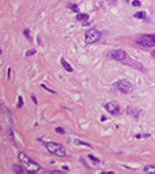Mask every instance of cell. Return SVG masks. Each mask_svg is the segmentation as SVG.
<instances>
[{
	"label": "cell",
	"mask_w": 155,
	"mask_h": 174,
	"mask_svg": "<svg viewBox=\"0 0 155 174\" xmlns=\"http://www.w3.org/2000/svg\"><path fill=\"white\" fill-rule=\"evenodd\" d=\"M19 160L21 162V165L23 166V168H25L28 173H36V172H39V171L41 169L40 165L36 164V162H34V161L32 160L28 155H26L23 152H20V153H19Z\"/></svg>",
	"instance_id": "1"
},
{
	"label": "cell",
	"mask_w": 155,
	"mask_h": 174,
	"mask_svg": "<svg viewBox=\"0 0 155 174\" xmlns=\"http://www.w3.org/2000/svg\"><path fill=\"white\" fill-rule=\"evenodd\" d=\"M46 147L51 154H55L58 157H65V151L63 150V146L58 143H53V141L46 143Z\"/></svg>",
	"instance_id": "2"
},
{
	"label": "cell",
	"mask_w": 155,
	"mask_h": 174,
	"mask_svg": "<svg viewBox=\"0 0 155 174\" xmlns=\"http://www.w3.org/2000/svg\"><path fill=\"white\" fill-rule=\"evenodd\" d=\"M114 87L117 90H119L121 94H129L133 91V85L131 82H128L127 80H121L118 81L114 83Z\"/></svg>",
	"instance_id": "3"
},
{
	"label": "cell",
	"mask_w": 155,
	"mask_h": 174,
	"mask_svg": "<svg viewBox=\"0 0 155 174\" xmlns=\"http://www.w3.org/2000/svg\"><path fill=\"white\" fill-rule=\"evenodd\" d=\"M100 39V33L97 29H87L85 32V42L86 43H93Z\"/></svg>",
	"instance_id": "4"
},
{
	"label": "cell",
	"mask_w": 155,
	"mask_h": 174,
	"mask_svg": "<svg viewBox=\"0 0 155 174\" xmlns=\"http://www.w3.org/2000/svg\"><path fill=\"white\" fill-rule=\"evenodd\" d=\"M137 43L140 44V46H143V47H149L150 48V47L155 46V38L152 36V35H143L137 41Z\"/></svg>",
	"instance_id": "5"
},
{
	"label": "cell",
	"mask_w": 155,
	"mask_h": 174,
	"mask_svg": "<svg viewBox=\"0 0 155 174\" xmlns=\"http://www.w3.org/2000/svg\"><path fill=\"white\" fill-rule=\"evenodd\" d=\"M109 56L113 60H117V61H124V60H126L127 54L121 49H114L109 53Z\"/></svg>",
	"instance_id": "6"
},
{
	"label": "cell",
	"mask_w": 155,
	"mask_h": 174,
	"mask_svg": "<svg viewBox=\"0 0 155 174\" xmlns=\"http://www.w3.org/2000/svg\"><path fill=\"white\" fill-rule=\"evenodd\" d=\"M105 109H106L107 112L112 113L114 116H118L119 112H120V106H119V104L115 103V102H109V103H106V104H105Z\"/></svg>",
	"instance_id": "7"
},
{
	"label": "cell",
	"mask_w": 155,
	"mask_h": 174,
	"mask_svg": "<svg viewBox=\"0 0 155 174\" xmlns=\"http://www.w3.org/2000/svg\"><path fill=\"white\" fill-rule=\"evenodd\" d=\"M61 63H62L63 68H64V69H65L67 71H69V72H72V71H73L72 67H71L70 64H69V63H68V62H67V61H65L64 58H62V60H61Z\"/></svg>",
	"instance_id": "8"
},
{
	"label": "cell",
	"mask_w": 155,
	"mask_h": 174,
	"mask_svg": "<svg viewBox=\"0 0 155 174\" xmlns=\"http://www.w3.org/2000/svg\"><path fill=\"white\" fill-rule=\"evenodd\" d=\"M143 172L145 173H149V174H155V166H150V165L145 166L143 167Z\"/></svg>",
	"instance_id": "9"
},
{
	"label": "cell",
	"mask_w": 155,
	"mask_h": 174,
	"mask_svg": "<svg viewBox=\"0 0 155 174\" xmlns=\"http://www.w3.org/2000/svg\"><path fill=\"white\" fill-rule=\"evenodd\" d=\"M134 18L142 19V20H147V14L145 13V12H137V13H134Z\"/></svg>",
	"instance_id": "10"
},
{
	"label": "cell",
	"mask_w": 155,
	"mask_h": 174,
	"mask_svg": "<svg viewBox=\"0 0 155 174\" xmlns=\"http://www.w3.org/2000/svg\"><path fill=\"white\" fill-rule=\"evenodd\" d=\"M87 19H89V15L87 14H77V16H76V20L77 21H85Z\"/></svg>",
	"instance_id": "11"
},
{
	"label": "cell",
	"mask_w": 155,
	"mask_h": 174,
	"mask_svg": "<svg viewBox=\"0 0 155 174\" xmlns=\"http://www.w3.org/2000/svg\"><path fill=\"white\" fill-rule=\"evenodd\" d=\"M68 7L71 8V10H72V12H75V13H78V12H79V8H78V6H77V5H71V4H69V5H68Z\"/></svg>",
	"instance_id": "12"
},
{
	"label": "cell",
	"mask_w": 155,
	"mask_h": 174,
	"mask_svg": "<svg viewBox=\"0 0 155 174\" xmlns=\"http://www.w3.org/2000/svg\"><path fill=\"white\" fill-rule=\"evenodd\" d=\"M22 105H23L22 97H21V96H19V98H18V107H22Z\"/></svg>",
	"instance_id": "13"
},
{
	"label": "cell",
	"mask_w": 155,
	"mask_h": 174,
	"mask_svg": "<svg viewBox=\"0 0 155 174\" xmlns=\"http://www.w3.org/2000/svg\"><path fill=\"white\" fill-rule=\"evenodd\" d=\"M89 158H90V159H91V160L93 161V162H95V164H99V162H100V160H99L98 158H96V157H93V155H91V154H90V155H89Z\"/></svg>",
	"instance_id": "14"
},
{
	"label": "cell",
	"mask_w": 155,
	"mask_h": 174,
	"mask_svg": "<svg viewBox=\"0 0 155 174\" xmlns=\"http://www.w3.org/2000/svg\"><path fill=\"white\" fill-rule=\"evenodd\" d=\"M35 53H36V50H35V49H32V50H28V52L26 53V56H27V57H29V56L34 55Z\"/></svg>",
	"instance_id": "15"
},
{
	"label": "cell",
	"mask_w": 155,
	"mask_h": 174,
	"mask_svg": "<svg viewBox=\"0 0 155 174\" xmlns=\"http://www.w3.org/2000/svg\"><path fill=\"white\" fill-rule=\"evenodd\" d=\"M14 171L16 172V173H23V171H22V168L21 167H18L16 165L14 166Z\"/></svg>",
	"instance_id": "16"
},
{
	"label": "cell",
	"mask_w": 155,
	"mask_h": 174,
	"mask_svg": "<svg viewBox=\"0 0 155 174\" xmlns=\"http://www.w3.org/2000/svg\"><path fill=\"white\" fill-rule=\"evenodd\" d=\"M132 5L134 6V7H138V6H140L141 2L139 1V0H134V1H132Z\"/></svg>",
	"instance_id": "17"
},
{
	"label": "cell",
	"mask_w": 155,
	"mask_h": 174,
	"mask_svg": "<svg viewBox=\"0 0 155 174\" xmlns=\"http://www.w3.org/2000/svg\"><path fill=\"white\" fill-rule=\"evenodd\" d=\"M23 35L28 39V40H30V35H29V32H28V29H25L23 30Z\"/></svg>",
	"instance_id": "18"
},
{
	"label": "cell",
	"mask_w": 155,
	"mask_h": 174,
	"mask_svg": "<svg viewBox=\"0 0 155 174\" xmlns=\"http://www.w3.org/2000/svg\"><path fill=\"white\" fill-rule=\"evenodd\" d=\"M41 87H42L43 89H46L47 91H49V92H51V94H55V91H54V90H51V89H49V88H47V87H46L44 84H41Z\"/></svg>",
	"instance_id": "19"
},
{
	"label": "cell",
	"mask_w": 155,
	"mask_h": 174,
	"mask_svg": "<svg viewBox=\"0 0 155 174\" xmlns=\"http://www.w3.org/2000/svg\"><path fill=\"white\" fill-rule=\"evenodd\" d=\"M56 132L57 133H59V134H63L64 133V130H63L62 127H56Z\"/></svg>",
	"instance_id": "20"
},
{
	"label": "cell",
	"mask_w": 155,
	"mask_h": 174,
	"mask_svg": "<svg viewBox=\"0 0 155 174\" xmlns=\"http://www.w3.org/2000/svg\"><path fill=\"white\" fill-rule=\"evenodd\" d=\"M8 138H11V140L13 141V131H12V130L8 131Z\"/></svg>",
	"instance_id": "21"
},
{
	"label": "cell",
	"mask_w": 155,
	"mask_h": 174,
	"mask_svg": "<svg viewBox=\"0 0 155 174\" xmlns=\"http://www.w3.org/2000/svg\"><path fill=\"white\" fill-rule=\"evenodd\" d=\"M32 99H33V102H34V104H37V101H36V97H35L34 95H32Z\"/></svg>",
	"instance_id": "22"
},
{
	"label": "cell",
	"mask_w": 155,
	"mask_h": 174,
	"mask_svg": "<svg viewBox=\"0 0 155 174\" xmlns=\"http://www.w3.org/2000/svg\"><path fill=\"white\" fill-rule=\"evenodd\" d=\"M46 173H48V174H61V172H58V171H54V172H46Z\"/></svg>",
	"instance_id": "23"
},
{
	"label": "cell",
	"mask_w": 155,
	"mask_h": 174,
	"mask_svg": "<svg viewBox=\"0 0 155 174\" xmlns=\"http://www.w3.org/2000/svg\"><path fill=\"white\" fill-rule=\"evenodd\" d=\"M152 55H153V56L155 57V50H153V52H152Z\"/></svg>",
	"instance_id": "24"
},
{
	"label": "cell",
	"mask_w": 155,
	"mask_h": 174,
	"mask_svg": "<svg viewBox=\"0 0 155 174\" xmlns=\"http://www.w3.org/2000/svg\"><path fill=\"white\" fill-rule=\"evenodd\" d=\"M124 1H127V2H128V1H131V0H124Z\"/></svg>",
	"instance_id": "25"
}]
</instances>
